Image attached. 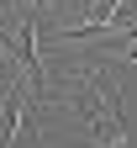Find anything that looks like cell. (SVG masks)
Returning <instances> with one entry per match:
<instances>
[{
    "instance_id": "6da1fadb",
    "label": "cell",
    "mask_w": 137,
    "mask_h": 148,
    "mask_svg": "<svg viewBox=\"0 0 137 148\" xmlns=\"http://www.w3.org/2000/svg\"><path fill=\"white\" fill-rule=\"evenodd\" d=\"M37 106L79 148H127L121 79H116L111 64H90V58L48 64L42 85H37Z\"/></svg>"
}]
</instances>
